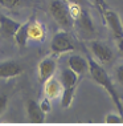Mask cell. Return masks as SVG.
Returning a JSON list of instances; mask_svg holds the SVG:
<instances>
[{"label": "cell", "mask_w": 123, "mask_h": 126, "mask_svg": "<svg viewBox=\"0 0 123 126\" xmlns=\"http://www.w3.org/2000/svg\"><path fill=\"white\" fill-rule=\"evenodd\" d=\"M87 64H89V69L87 72L90 73L91 78L97 82L98 85H101L103 89L107 92V94L111 97L112 102L115 104V106H117L119 114H123V105H122V101H121V97H119V93L117 90V88H115L114 82H112L111 77L107 74V72L102 68L99 64L95 61L93 57L89 56L87 57Z\"/></svg>", "instance_id": "cell-1"}, {"label": "cell", "mask_w": 123, "mask_h": 126, "mask_svg": "<svg viewBox=\"0 0 123 126\" xmlns=\"http://www.w3.org/2000/svg\"><path fill=\"white\" fill-rule=\"evenodd\" d=\"M49 12L61 28L69 31L73 27V19L69 13V4L65 0H52L49 4Z\"/></svg>", "instance_id": "cell-2"}, {"label": "cell", "mask_w": 123, "mask_h": 126, "mask_svg": "<svg viewBox=\"0 0 123 126\" xmlns=\"http://www.w3.org/2000/svg\"><path fill=\"white\" fill-rule=\"evenodd\" d=\"M76 49V44H74L73 39L66 31H61L57 32L53 36L52 41H50V50L53 54H62L68 52H73Z\"/></svg>", "instance_id": "cell-3"}, {"label": "cell", "mask_w": 123, "mask_h": 126, "mask_svg": "<svg viewBox=\"0 0 123 126\" xmlns=\"http://www.w3.org/2000/svg\"><path fill=\"white\" fill-rule=\"evenodd\" d=\"M90 50L93 53V56H95V59L102 64L110 63L112 60V57H114L112 49L101 41H91L90 43Z\"/></svg>", "instance_id": "cell-4"}, {"label": "cell", "mask_w": 123, "mask_h": 126, "mask_svg": "<svg viewBox=\"0 0 123 126\" xmlns=\"http://www.w3.org/2000/svg\"><path fill=\"white\" fill-rule=\"evenodd\" d=\"M103 17H105L106 23H107L109 28H110L111 33L114 35L115 39L118 40L121 37H123V24L121 21V17L118 16V13L107 8L103 12Z\"/></svg>", "instance_id": "cell-5"}, {"label": "cell", "mask_w": 123, "mask_h": 126, "mask_svg": "<svg viewBox=\"0 0 123 126\" xmlns=\"http://www.w3.org/2000/svg\"><path fill=\"white\" fill-rule=\"evenodd\" d=\"M57 69V61L54 57H46V59L41 60L37 66V72H39V81L40 82H45L49 77H52Z\"/></svg>", "instance_id": "cell-6"}, {"label": "cell", "mask_w": 123, "mask_h": 126, "mask_svg": "<svg viewBox=\"0 0 123 126\" xmlns=\"http://www.w3.org/2000/svg\"><path fill=\"white\" fill-rule=\"evenodd\" d=\"M23 72H24L23 66L13 60H8V61L0 63V78H3V80L15 78V77L20 76Z\"/></svg>", "instance_id": "cell-7"}, {"label": "cell", "mask_w": 123, "mask_h": 126, "mask_svg": "<svg viewBox=\"0 0 123 126\" xmlns=\"http://www.w3.org/2000/svg\"><path fill=\"white\" fill-rule=\"evenodd\" d=\"M76 23H77L78 31L83 36H91L95 33V28L93 25V21H91V17L89 15V12L85 11V9H82L80 17L76 20Z\"/></svg>", "instance_id": "cell-8"}, {"label": "cell", "mask_w": 123, "mask_h": 126, "mask_svg": "<svg viewBox=\"0 0 123 126\" xmlns=\"http://www.w3.org/2000/svg\"><path fill=\"white\" fill-rule=\"evenodd\" d=\"M27 109V115H28L30 122H35V124H41L45 118V113L41 110L39 102L35 100H28L25 105Z\"/></svg>", "instance_id": "cell-9"}, {"label": "cell", "mask_w": 123, "mask_h": 126, "mask_svg": "<svg viewBox=\"0 0 123 126\" xmlns=\"http://www.w3.org/2000/svg\"><path fill=\"white\" fill-rule=\"evenodd\" d=\"M44 90H45V96L49 100H54V98H58L61 96L62 85H61L60 80H57V78H54L52 76L44 82Z\"/></svg>", "instance_id": "cell-10"}, {"label": "cell", "mask_w": 123, "mask_h": 126, "mask_svg": "<svg viewBox=\"0 0 123 126\" xmlns=\"http://www.w3.org/2000/svg\"><path fill=\"white\" fill-rule=\"evenodd\" d=\"M20 25H21V23L0 13V31L5 37H13Z\"/></svg>", "instance_id": "cell-11"}, {"label": "cell", "mask_w": 123, "mask_h": 126, "mask_svg": "<svg viewBox=\"0 0 123 126\" xmlns=\"http://www.w3.org/2000/svg\"><path fill=\"white\" fill-rule=\"evenodd\" d=\"M68 66L70 69H73L78 76H82L87 72L89 69V64H87V60L83 59L82 56H78V54H73L68 59Z\"/></svg>", "instance_id": "cell-12"}, {"label": "cell", "mask_w": 123, "mask_h": 126, "mask_svg": "<svg viewBox=\"0 0 123 126\" xmlns=\"http://www.w3.org/2000/svg\"><path fill=\"white\" fill-rule=\"evenodd\" d=\"M62 88H70V86H76L78 82V74L74 72L73 69H70L69 66L64 68L60 72V77H58Z\"/></svg>", "instance_id": "cell-13"}, {"label": "cell", "mask_w": 123, "mask_h": 126, "mask_svg": "<svg viewBox=\"0 0 123 126\" xmlns=\"http://www.w3.org/2000/svg\"><path fill=\"white\" fill-rule=\"evenodd\" d=\"M28 39L33 41H42L45 39V28L41 23H37L36 20H30L28 27Z\"/></svg>", "instance_id": "cell-14"}, {"label": "cell", "mask_w": 123, "mask_h": 126, "mask_svg": "<svg viewBox=\"0 0 123 126\" xmlns=\"http://www.w3.org/2000/svg\"><path fill=\"white\" fill-rule=\"evenodd\" d=\"M28 27H29V21L24 23L19 27V29L16 31L15 36H13V39H15L16 44L20 47V48H25L27 47V43H28Z\"/></svg>", "instance_id": "cell-15"}, {"label": "cell", "mask_w": 123, "mask_h": 126, "mask_svg": "<svg viewBox=\"0 0 123 126\" xmlns=\"http://www.w3.org/2000/svg\"><path fill=\"white\" fill-rule=\"evenodd\" d=\"M74 94H76V86L64 88L62 93H61V106L69 108L74 100Z\"/></svg>", "instance_id": "cell-16"}, {"label": "cell", "mask_w": 123, "mask_h": 126, "mask_svg": "<svg viewBox=\"0 0 123 126\" xmlns=\"http://www.w3.org/2000/svg\"><path fill=\"white\" fill-rule=\"evenodd\" d=\"M32 0H0V5L4 8H20V7H29L32 5Z\"/></svg>", "instance_id": "cell-17"}, {"label": "cell", "mask_w": 123, "mask_h": 126, "mask_svg": "<svg viewBox=\"0 0 123 126\" xmlns=\"http://www.w3.org/2000/svg\"><path fill=\"white\" fill-rule=\"evenodd\" d=\"M82 5L81 4H73V3H69V13H70V17L73 19V21L80 17L81 12H82Z\"/></svg>", "instance_id": "cell-18"}, {"label": "cell", "mask_w": 123, "mask_h": 126, "mask_svg": "<svg viewBox=\"0 0 123 126\" xmlns=\"http://www.w3.org/2000/svg\"><path fill=\"white\" fill-rule=\"evenodd\" d=\"M115 78H117L118 84L123 86V64H119V65L115 68Z\"/></svg>", "instance_id": "cell-19"}, {"label": "cell", "mask_w": 123, "mask_h": 126, "mask_svg": "<svg viewBox=\"0 0 123 126\" xmlns=\"http://www.w3.org/2000/svg\"><path fill=\"white\" fill-rule=\"evenodd\" d=\"M39 105H40L41 110H42L45 114H48V113L50 111V109H52V105H50V100H49L48 97H46V98H44V100L41 101Z\"/></svg>", "instance_id": "cell-20"}, {"label": "cell", "mask_w": 123, "mask_h": 126, "mask_svg": "<svg viewBox=\"0 0 123 126\" xmlns=\"http://www.w3.org/2000/svg\"><path fill=\"white\" fill-rule=\"evenodd\" d=\"M105 121L107 124H119L122 121V115H118V114H107L105 118Z\"/></svg>", "instance_id": "cell-21"}, {"label": "cell", "mask_w": 123, "mask_h": 126, "mask_svg": "<svg viewBox=\"0 0 123 126\" xmlns=\"http://www.w3.org/2000/svg\"><path fill=\"white\" fill-rule=\"evenodd\" d=\"M91 3H93V4L99 9L102 15H103V12L107 9V3H106L105 0H91Z\"/></svg>", "instance_id": "cell-22"}, {"label": "cell", "mask_w": 123, "mask_h": 126, "mask_svg": "<svg viewBox=\"0 0 123 126\" xmlns=\"http://www.w3.org/2000/svg\"><path fill=\"white\" fill-rule=\"evenodd\" d=\"M7 105H8V97H7V94H0V115L5 111Z\"/></svg>", "instance_id": "cell-23"}, {"label": "cell", "mask_w": 123, "mask_h": 126, "mask_svg": "<svg viewBox=\"0 0 123 126\" xmlns=\"http://www.w3.org/2000/svg\"><path fill=\"white\" fill-rule=\"evenodd\" d=\"M117 43H118L119 52H121V53L123 54V37H121V39H118V40H117Z\"/></svg>", "instance_id": "cell-24"}, {"label": "cell", "mask_w": 123, "mask_h": 126, "mask_svg": "<svg viewBox=\"0 0 123 126\" xmlns=\"http://www.w3.org/2000/svg\"><path fill=\"white\" fill-rule=\"evenodd\" d=\"M66 1H69V3H73V4H83V0H66Z\"/></svg>", "instance_id": "cell-25"}]
</instances>
